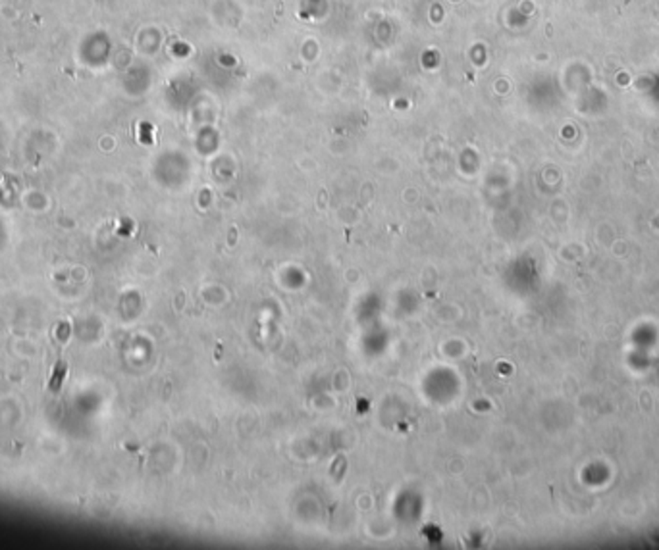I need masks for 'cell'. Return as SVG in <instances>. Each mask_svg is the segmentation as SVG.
Listing matches in <instances>:
<instances>
[{"label":"cell","mask_w":659,"mask_h":550,"mask_svg":"<svg viewBox=\"0 0 659 550\" xmlns=\"http://www.w3.org/2000/svg\"><path fill=\"white\" fill-rule=\"evenodd\" d=\"M66 372H68V366H66V362H57V366H54V372H52V377H50V381H49L50 391H58V389L62 387V381H64Z\"/></svg>","instance_id":"cell-1"}]
</instances>
